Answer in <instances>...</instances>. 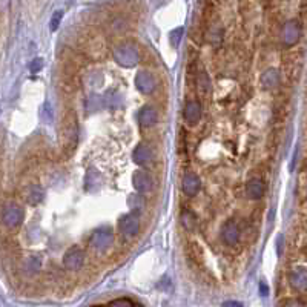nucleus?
<instances>
[{"label":"nucleus","instance_id":"nucleus-29","mask_svg":"<svg viewBox=\"0 0 307 307\" xmlns=\"http://www.w3.org/2000/svg\"><path fill=\"white\" fill-rule=\"evenodd\" d=\"M221 307H243V304L240 301H226V303H223Z\"/></svg>","mask_w":307,"mask_h":307},{"label":"nucleus","instance_id":"nucleus-11","mask_svg":"<svg viewBox=\"0 0 307 307\" xmlns=\"http://www.w3.org/2000/svg\"><path fill=\"white\" fill-rule=\"evenodd\" d=\"M289 283L295 291L306 292L307 291V269L306 267H295L289 272Z\"/></svg>","mask_w":307,"mask_h":307},{"label":"nucleus","instance_id":"nucleus-19","mask_svg":"<svg viewBox=\"0 0 307 307\" xmlns=\"http://www.w3.org/2000/svg\"><path fill=\"white\" fill-rule=\"evenodd\" d=\"M42 267V259L40 257H37V255H30V257H26L25 258V261H23V269H25V272L28 275H34L39 272V269Z\"/></svg>","mask_w":307,"mask_h":307},{"label":"nucleus","instance_id":"nucleus-22","mask_svg":"<svg viewBox=\"0 0 307 307\" xmlns=\"http://www.w3.org/2000/svg\"><path fill=\"white\" fill-rule=\"evenodd\" d=\"M198 86H200L201 92H204V94H208V92L210 91V79L208 76V72L201 71L198 74Z\"/></svg>","mask_w":307,"mask_h":307},{"label":"nucleus","instance_id":"nucleus-6","mask_svg":"<svg viewBox=\"0 0 307 307\" xmlns=\"http://www.w3.org/2000/svg\"><path fill=\"white\" fill-rule=\"evenodd\" d=\"M83 263H85V252L79 246L69 247L63 255V266L68 271H79V269H81Z\"/></svg>","mask_w":307,"mask_h":307},{"label":"nucleus","instance_id":"nucleus-25","mask_svg":"<svg viewBox=\"0 0 307 307\" xmlns=\"http://www.w3.org/2000/svg\"><path fill=\"white\" fill-rule=\"evenodd\" d=\"M63 17V13L62 11H55L52 14V18H51V31H57V28L60 25V20Z\"/></svg>","mask_w":307,"mask_h":307},{"label":"nucleus","instance_id":"nucleus-2","mask_svg":"<svg viewBox=\"0 0 307 307\" xmlns=\"http://www.w3.org/2000/svg\"><path fill=\"white\" fill-rule=\"evenodd\" d=\"M114 243V232L111 227H100L89 238V246L96 252H106Z\"/></svg>","mask_w":307,"mask_h":307},{"label":"nucleus","instance_id":"nucleus-5","mask_svg":"<svg viewBox=\"0 0 307 307\" xmlns=\"http://www.w3.org/2000/svg\"><path fill=\"white\" fill-rule=\"evenodd\" d=\"M118 230L122 232L125 237H134L140 230V218L138 213H125L118 220Z\"/></svg>","mask_w":307,"mask_h":307},{"label":"nucleus","instance_id":"nucleus-12","mask_svg":"<svg viewBox=\"0 0 307 307\" xmlns=\"http://www.w3.org/2000/svg\"><path fill=\"white\" fill-rule=\"evenodd\" d=\"M201 105L198 103L197 100H189L186 101L184 105V111H183V117L189 125H195L200 122L201 118Z\"/></svg>","mask_w":307,"mask_h":307},{"label":"nucleus","instance_id":"nucleus-4","mask_svg":"<svg viewBox=\"0 0 307 307\" xmlns=\"http://www.w3.org/2000/svg\"><path fill=\"white\" fill-rule=\"evenodd\" d=\"M301 37V25L296 20H287L281 30V40L286 48L296 45Z\"/></svg>","mask_w":307,"mask_h":307},{"label":"nucleus","instance_id":"nucleus-23","mask_svg":"<svg viewBox=\"0 0 307 307\" xmlns=\"http://www.w3.org/2000/svg\"><path fill=\"white\" fill-rule=\"evenodd\" d=\"M183 28H175L174 31H171L169 34V40H171V45L174 46V48H177V46L180 45V40H181V35H183Z\"/></svg>","mask_w":307,"mask_h":307},{"label":"nucleus","instance_id":"nucleus-8","mask_svg":"<svg viewBox=\"0 0 307 307\" xmlns=\"http://www.w3.org/2000/svg\"><path fill=\"white\" fill-rule=\"evenodd\" d=\"M135 86L145 96H151L157 88V80L149 71H140L135 76Z\"/></svg>","mask_w":307,"mask_h":307},{"label":"nucleus","instance_id":"nucleus-9","mask_svg":"<svg viewBox=\"0 0 307 307\" xmlns=\"http://www.w3.org/2000/svg\"><path fill=\"white\" fill-rule=\"evenodd\" d=\"M221 240L227 246H235L240 241V227L234 220H226L221 226Z\"/></svg>","mask_w":307,"mask_h":307},{"label":"nucleus","instance_id":"nucleus-26","mask_svg":"<svg viewBox=\"0 0 307 307\" xmlns=\"http://www.w3.org/2000/svg\"><path fill=\"white\" fill-rule=\"evenodd\" d=\"M43 68V60L42 59H34L31 63H30V69H31V72H39L40 69Z\"/></svg>","mask_w":307,"mask_h":307},{"label":"nucleus","instance_id":"nucleus-30","mask_svg":"<svg viewBox=\"0 0 307 307\" xmlns=\"http://www.w3.org/2000/svg\"><path fill=\"white\" fill-rule=\"evenodd\" d=\"M134 307H143V306H142V304H135Z\"/></svg>","mask_w":307,"mask_h":307},{"label":"nucleus","instance_id":"nucleus-1","mask_svg":"<svg viewBox=\"0 0 307 307\" xmlns=\"http://www.w3.org/2000/svg\"><path fill=\"white\" fill-rule=\"evenodd\" d=\"M114 60L123 68H132L138 63V59H140V54H138L137 46L132 42H122L118 43L114 51Z\"/></svg>","mask_w":307,"mask_h":307},{"label":"nucleus","instance_id":"nucleus-14","mask_svg":"<svg viewBox=\"0 0 307 307\" xmlns=\"http://www.w3.org/2000/svg\"><path fill=\"white\" fill-rule=\"evenodd\" d=\"M152 158H154V152L151 149V146H147L145 143L138 145L134 149V152H132V160L138 166H145L147 163H151Z\"/></svg>","mask_w":307,"mask_h":307},{"label":"nucleus","instance_id":"nucleus-28","mask_svg":"<svg viewBox=\"0 0 307 307\" xmlns=\"http://www.w3.org/2000/svg\"><path fill=\"white\" fill-rule=\"evenodd\" d=\"M259 293H261V296L269 295V286L264 281H259Z\"/></svg>","mask_w":307,"mask_h":307},{"label":"nucleus","instance_id":"nucleus-24","mask_svg":"<svg viewBox=\"0 0 307 307\" xmlns=\"http://www.w3.org/2000/svg\"><path fill=\"white\" fill-rule=\"evenodd\" d=\"M134 306L135 304L129 298H118V300L111 301L106 307H134Z\"/></svg>","mask_w":307,"mask_h":307},{"label":"nucleus","instance_id":"nucleus-10","mask_svg":"<svg viewBox=\"0 0 307 307\" xmlns=\"http://www.w3.org/2000/svg\"><path fill=\"white\" fill-rule=\"evenodd\" d=\"M132 186H134V189L138 194H146V192L152 191L154 180H152V177L147 174L146 171L137 169L134 172V175H132Z\"/></svg>","mask_w":307,"mask_h":307},{"label":"nucleus","instance_id":"nucleus-18","mask_svg":"<svg viewBox=\"0 0 307 307\" xmlns=\"http://www.w3.org/2000/svg\"><path fill=\"white\" fill-rule=\"evenodd\" d=\"M25 198H26V203L31 204V206H35V204H39L43 201L45 198V189L42 188V186L39 184H32L30 186L26 191H25Z\"/></svg>","mask_w":307,"mask_h":307},{"label":"nucleus","instance_id":"nucleus-7","mask_svg":"<svg viewBox=\"0 0 307 307\" xmlns=\"http://www.w3.org/2000/svg\"><path fill=\"white\" fill-rule=\"evenodd\" d=\"M79 128H77V122L74 114H69L66 118H65V125H63V138H65V147H69V149L74 151V147L77 145V138H79Z\"/></svg>","mask_w":307,"mask_h":307},{"label":"nucleus","instance_id":"nucleus-27","mask_svg":"<svg viewBox=\"0 0 307 307\" xmlns=\"http://www.w3.org/2000/svg\"><path fill=\"white\" fill-rule=\"evenodd\" d=\"M283 307H306V304L301 300H286Z\"/></svg>","mask_w":307,"mask_h":307},{"label":"nucleus","instance_id":"nucleus-16","mask_svg":"<svg viewBox=\"0 0 307 307\" xmlns=\"http://www.w3.org/2000/svg\"><path fill=\"white\" fill-rule=\"evenodd\" d=\"M280 80H281V76H280V71L275 69V68H269L266 69L263 74H261V79H259V83H261V86L264 89H272L275 86L280 85Z\"/></svg>","mask_w":307,"mask_h":307},{"label":"nucleus","instance_id":"nucleus-20","mask_svg":"<svg viewBox=\"0 0 307 307\" xmlns=\"http://www.w3.org/2000/svg\"><path fill=\"white\" fill-rule=\"evenodd\" d=\"M181 223L183 226L188 230H194L195 225H197V218H195V213L191 210H183L181 212Z\"/></svg>","mask_w":307,"mask_h":307},{"label":"nucleus","instance_id":"nucleus-17","mask_svg":"<svg viewBox=\"0 0 307 307\" xmlns=\"http://www.w3.org/2000/svg\"><path fill=\"white\" fill-rule=\"evenodd\" d=\"M138 120H140L142 126L145 128H152L158 122V113L152 106H143L138 113Z\"/></svg>","mask_w":307,"mask_h":307},{"label":"nucleus","instance_id":"nucleus-31","mask_svg":"<svg viewBox=\"0 0 307 307\" xmlns=\"http://www.w3.org/2000/svg\"><path fill=\"white\" fill-rule=\"evenodd\" d=\"M94 307H103V306H94Z\"/></svg>","mask_w":307,"mask_h":307},{"label":"nucleus","instance_id":"nucleus-3","mask_svg":"<svg viewBox=\"0 0 307 307\" xmlns=\"http://www.w3.org/2000/svg\"><path fill=\"white\" fill-rule=\"evenodd\" d=\"M23 209L17 203H8L2 210V223L8 229H14L22 225L23 221Z\"/></svg>","mask_w":307,"mask_h":307},{"label":"nucleus","instance_id":"nucleus-15","mask_svg":"<svg viewBox=\"0 0 307 307\" xmlns=\"http://www.w3.org/2000/svg\"><path fill=\"white\" fill-rule=\"evenodd\" d=\"M266 192V186L261 178H250L246 184V194L250 200H259Z\"/></svg>","mask_w":307,"mask_h":307},{"label":"nucleus","instance_id":"nucleus-21","mask_svg":"<svg viewBox=\"0 0 307 307\" xmlns=\"http://www.w3.org/2000/svg\"><path fill=\"white\" fill-rule=\"evenodd\" d=\"M128 203H129V206L132 208V212L134 213L142 212L143 208H145V200H143L142 195H132V197H129Z\"/></svg>","mask_w":307,"mask_h":307},{"label":"nucleus","instance_id":"nucleus-13","mask_svg":"<svg viewBox=\"0 0 307 307\" xmlns=\"http://www.w3.org/2000/svg\"><path fill=\"white\" fill-rule=\"evenodd\" d=\"M181 188H183V192L186 195H189V197H194V195H197L200 188H201V181L198 178L197 174L194 172H188L184 174L183 180H181Z\"/></svg>","mask_w":307,"mask_h":307}]
</instances>
